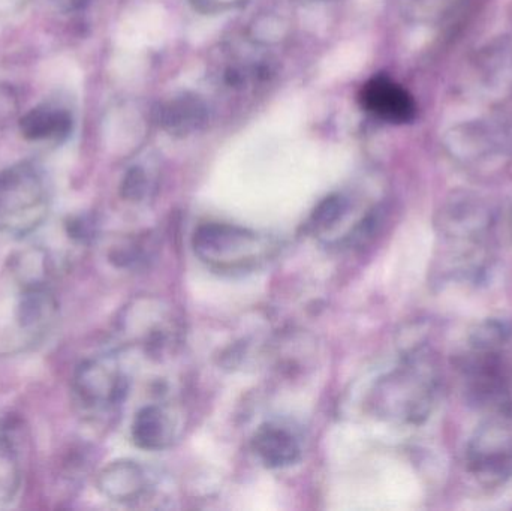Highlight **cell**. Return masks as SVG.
<instances>
[{"label":"cell","instance_id":"obj_8","mask_svg":"<svg viewBox=\"0 0 512 511\" xmlns=\"http://www.w3.org/2000/svg\"><path fill=\"white\" fill-rule=\"evenodd\" d=\"M207 120V107L198 96L183 95L174 98L159 110V122L165 131L177 137H186L198 131Z\"/></svg>","mask_w":512,"mask_h":511},{"label":"cell","instance_id":"obj_3","mask_svg":"<svg viewBox=\"0 0 512 511\" xmlns=\"http://www.w3.org/2000/svg\"><path fill=\"white\" fill-rule=\"evenodd\" d=\"M466 401L478 410L512 411V374L501 351H477L457 360Z\"/></svg>","mask_w":512,"mask_h":511},{"label":"cell","instance_id":"obj_5","mask_svg":"<svg viewBox=\"0 0 512 511\" xmlns=\"http://www.w3.org/2000/svg\"><path fill=\"white\" fill-rule=\"evenodd\" d=\"M466 464L486 483H501L512 477V411L493 413L472 435L466 447Z\"/></svg>","mask_w":512,"mask_h":511},{"label":"cell","instance_id":"obj_9","mask_svg":"<svg viewBox=\"0 0 512 511\" xmlns=\"http://www.w3.org/2000/svg\"><path fill=\"white\" fill-rule=\"evenodd\" d=\"M254 449L268 468H283L294 464L300 456V446L291 432L279 426H264L256 432Z\"/></svg>","mask_w":512,"mask_h":511},{"label":"cell","instance_id":"obj_11","mask_svg":"<svg viewBox=\"0 0 512 511\" xmlns=\"http://www.w3.org/2000/svg\"><path fill=\"white\" fill-rule=\"evenodd\" d=\"M132 437L141 449L159 450L173 440V422L158 405L138 411L132 425Z\"/></svg>","mask_w":512,"mask_h":511},{"label":"cell","instance_id":"obj_2","mask_svg":"<svg viewBox=\"0 0 512 511\" xmlns=\"http://www.w3.org/2000/svg\"><path fill=\"white\" fill-rule=\"evenodd\" d=\"M51 192L47 176L30 162L0 173V234L24 237L47 219Z\"/></svg>","mask_w":512,"mask_h":511},{"label":"cell","instance_id":"obj_14","mask_svg":"<svg viewBox=\"0 0 512 511\" xmlns=\"http://www.w3.org/2000/svg\"><path fill=\"white\" fill-rule=\"evenodd\" d=\"M512 327L504 320L483 321L469 336L471 350L477 351H501L504 345L510 341Z\"/></svg>","mask_w":512,"mask_h":511},{"label":"cell","instance_id":"obj_7","mask_svg":"<svg viewBox=\"0 0 512 511\" xmlns=\"http://www.w3.org/2000/svg\"><path fill=\"white\" fill-rule=\"evenodd\" d=\"M361 102L370 113L391 123L411 122L417 111L412 96L402 86L382 75L366 83L361 92Z\"/></svg>","mask_w":512,"mask_h":511},{"label":"cell","instance_id":"obj_16","mask_svg":"<svg viewBox=\"0 0 512 511\" xmlns=\"http://www.w3.org/2000/svg\"><path fill=\"white\" fill-rule=\"evenodd\" d=\"M147 189V177L141 168H132L126 174L125 180H123L122 192L123 197L128 200H141L146 194Z\"/></svg>","mask_w":512,"mask_h":511},{"label":"cell","instance_id":"obj_18","mask_svg":"<svg viewBox=\"0 0 512 511\" xmlns=\"http://www.w3.org/2000/svg\"><path fill=\"white\" fill-rule=\"evenodd\" d=\"M86 3L87 0H71V5L74 6V8H83Z\"/></svg>","mask_w":512,"mask_h":511},{"label":"cell","instance_id":"obj_10","mask_svg":"<svg viewBox=\"0 0 512 511\" xmlns=\"http://www.w3.org/2000/svg\"><path fill=\"white\" fill-rule=\"evenodd\" d=\"M72 129V119L65 110L59 108H32L20 120V131L24 138L32 141L62 140Z\"/></svg>","mask_w":512,"mask_h":511},{"label":"cell","instance_id":"obj_13","mask_svg":"<svg viewBox=\"0 0 512 511\" xmlns=\"http://www.w3.org/2000/svg\"><path fill=\"white\" fill-rule=\"evenodd\" d=\"M20 323L23 327H39L56 311V303L48 288L35 284L26 290L21 300Z\"/></svg>","mask_w":512,"mask_h":511},{"label":"cell","instance_id":"obj_1","mask_svg":"<svg viewBox=\"0 0 512 511\" xmlns=\"http://www.w3.org/2000/svg\"><path fill=\"white\" fill-rule=\"evenodd\" d=\"M438 386V371L432 357L420 351L382 381L376 390V405L390 419L420 425L432 413Z\"/></svg>","mask_w":512,"mask_h":511},{"label":"cell","instance_id":"obj_12","mask_svg":"<svg viewBox=\"0 0 512 511\" xmlns=\"http://www.w3.org/2000/svg\"><path fill=\"white\" fill-rule=\"evenodd\" d=\"M102 492L114 501H132L141 497L146 489L143 470L132 462L110 465L101 476Z\"/></svg>","mask_w":512,"mask_h":511},{"label":"cell","instance_id":"obj_4","mask_svg":"<svg viewBox=\"0 0 512 511\" xmlns=\"http://www.w3.org/2000/svg\"><path fill=\"white\" fill-rule=\"evenodd\" d=\"M198 257L219 269H240L262 260L268 242L255 231L228 224H207L194 236Z\"/></svg>","mask_w":512,"mask_h":511},{"label":"cell","instance_id":"obj_6","mask_svg":"<svg viewBox=\"0 0 512 511\" xmlns=\"http://www.w3.org/2000/svg\"><path fill=\"white\" fill-rule=\"evenodd\" d=\"M75 390L86 407H111L119 404L126 395V381L110 362L93 360L78 369Z\"/></svg>","mask_w":512,"mask_h":511},{"label":"cell","instance_id":"obj_19","mask_svg":"<svg viewBox=\"0 0 512 511\" xmlns=\"http://www.w3.org/2000/svg\"><path fill=\"white\" fill-rule=\"evenodd\" d=\"M511 227H512V221H511Z\"/></svg>","mask_w":512,"mask_h":511},{"label":"cell","instance_id":"obj_17","mask_svg":"<svg viewBox=\"0 0 512 511\" xmlns=\"http://www.w3.org/2000/svg\"><path fill=\"white\" fill-rule=\"evenodd\" d=\"M192 5L198 9V11L206 12V14H212V12H221L225 9L234 8V6L240 5L243 0H191Z\"/></svg>","mask_w":512,"mask_h":511},{"label":"cell","instance_id":"obj_15","mask_svg":"<svg viewBox=\"0 0 512 511\" xmlns=\"http://www.w3.org/2000/svg\"><path fill=\"white\" fill-rule=\"evenodd\" d=\"M346 210V201L339 195H331L325 198L315 212H313L312 222L315 228H328L336 224Z\"/></svg>","mask_w":512,"mask_h":511}]
</instances>
